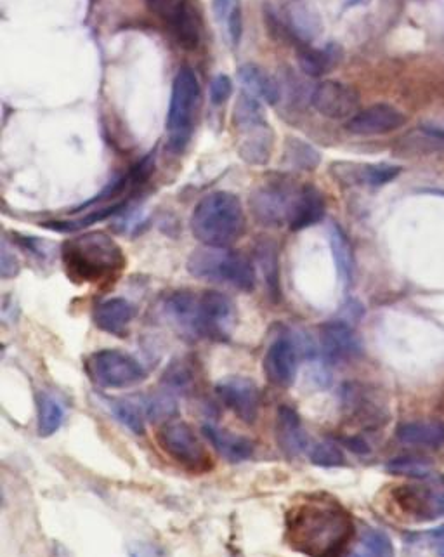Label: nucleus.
I'll return each mask as SVG.
<instances>
[{
  "label": "nucleus",
  "instance_id": "6",
  "mask_svg": "<svg viewBox=\"0 0 444 557\" xmlns=\"http://www.w3.org/2000/svg\"><path fill=\"white\" fill-rule=\"evenodd\" d=\"M200 103V82L190 66H184L172 84L169 113H167V148L183 153L193 136L196 110Z\"/></svg>",
  "mask_w": 444,
  "mask_h": 557
},
{
  "label": "nucleus",
  "instance_id": "7",
  "mask_svg": "<svg viewBox=\"0 0 444 557\" xmlns=\"http://www.w3.org/2000/svg\"><path fill=\"white\" fill-rule=\"evenodd\" d=\"M236 306L231 297L217 290L195 295L193 306V339L226 342L236 327Z\"/></svg>",
  "mask_w": 444,
  "mask_h": 557
},
{
  "label": "nucleus",
  "instance_id": "38",
  "mask_svg": "<svg viewBox=\"0 0 444 557\" xmlns=\"http://www.w3.org/2000/svg\"><path fill=\"white\" fill-rule=\"evenodd\" d=\"M165 384L170 387V389H188L191 384V372L186 368V365H181V363H176L165 372Z\"/></svg>",
  "mask_w": 444,
  "mask_h": 557
},
{
  "label": "nucleus",
  "instance_id": "22",
  "mask_svg": "<svg viewBox=\"0 0 444 557\" xmlns=\"http://www.w3.org/2000/svg\"><path fill=\"white\" fill-rule=\"evenodd\" d=\"M205 438L212 443L217 452L221 453L224 459L229 462H243L254 455L255 446L249 438L229 433L226 429H219L216 426H203Z\"/></svg>",
  "mask_w": 444,
  "mask_h": 557
},
{
  "label": "nucleus",
  "instance_id": "8",
  "mask_svg": "<svg viewBox=\"0 0 444 557\" xmlns=\"http://www.w3.org/2000/svg\"><path fill=\"white\" fill-rule=\"evenodd\" d=\"M85 370L94 384L106 389H125L146 379L143 365L118 349H101L91 354L85 361Z\"/></svg>",
  "mask_w": 444,
  "mask_h": 557
},
{
  "label": "nucleus",
  "instance_id": "37",
  "mask_svg": "<svg viewBox=\"0 0 444 557\" xmlns=\"http://www.w3.org/2000/svg\"><path fill=\"white\" fill-rule=\"evenodd\" d=\"M233 94V82L228 75H217L216 79L210 82V101L212 105H222L226 103Z\"/></svg>",
  "mask_w": 444,
  "mask_h": 557
},
{
  "label": "nucleus",
  "instance_id": "3",
  "mask_svg": "<svg viewBox=\"0 0 444 557\" xmlns=\"http://www.w3.org/2000/svg\"><path fill=\"white\" fill-rule=\"evenodd\" d=\"M66 273L82 283L110 280L125 268V256L118 243L105 233H87L63 245Z\"/></svg>",
  "mask_w": 444,
  "mask_h": 557
},
{
  "label": "nucleus",
  "instance_id": "14",
  "mask_svg": "<svg viewBox=\"0 0 444 557\" xmlns=\"http://www.w3.org/2000/svg\"><path fill=\"white\" fill-rule=\"evenodd\" d=\"M406 124L405 113L396 106L379 103L360 110L353 118L347 120V131L354 136H382L398 131Z\"/></svg>",
  "mask_w": 444,
  "mask_h": 557
},
{
  "label": "nucleus",
  "instance_id": "23",
  "mask_svg": "<svg viewBox=\"0 0 444 557\" xmlns=\"http://www.w3.org/2000/svg\"><path fill=\"white\" fill-rule=\"evenodd\" d=\"M285 27L290 37L299 40L301 46H307L320 35V16L304 2H292L287 9Z\"/></svg>",
  "mask_w": 444,
  "mask_h": 557
},
{
  "label": "nucleus",
  "instance_id": "12",
  "mask_svg": "<svg viewBox=\"0 0 444 557\" xmlns=\"http://www.w3.org/2000/svg\"><path fill=\"white\" fill-rule=\"evenodd\" d=\"M217 396L245 424H254L261 410V391L254 381L231 375L217 382Z\"/></svg>",
  "mask_w": 444,
  "mask_h": 557
},
{
  "label": "nucleus",
  "instance_id": "26",
  "mask_svg": "<svg viewBox=\"0 0 444 557\" xmlns=\"http://www.w3.org/2000/svg\"><path fill=\"white\" fill-rule=\"evenodd\" d=\"M170 27L176 35L177 42L186 49H195L200 42V25L196 13L188 2H177L170 9Z\"/></svg>",
  "mask_w": 444,
  "mask_h": 557
},
{
  "label": "nucleus",
  "instance_id": "44",
  "mask_svg": "<svg viewBox=\"0 0 444 557\" xmlns=\"http://www.w3.org/2000/svg\"><path fill=\"white\" fill-rule=\"evenodd\" d=\"M349 557H361V556H358V554H353V556H349Z\"/></svg>",
  "mask_w": 444,
  "mask_h": 557
},
{
  "label": "nucleus",
  "instance_id": "41",
  "mask_svg": "<svg viewBox=\"0 0 444 557\" xmlns=\"http://www.w3.org/2000/svg\"><path fill=\"white\" fill-rule=\"evenodd\" d=\"M370 0H346V9H351V7L365 6Z\"/></svg>",
  "mask_w": 444,
  "mask_h": 557
},
{
  "label": "nucleus",
  "instance_id": "31",
  "mask_svg": "<svg viewBox=\"0 0 444 557\" xmlns=\"http://www.w3.org/2000/svg\"><path fill=\"white\" fill-rule=\"evenodd\" d=\"M37 417H39L40 436H53L58 433L59 427L65 420V407L63 403L51 393H40L37 401Z\"/></svg>",
  "mask_w": 444,
  "mask_h": 557
},
{
  "label": "nucleus",
  "instance_id": "5",
  "mask_svg": "<svg viewBox=\"0 0 444 557\" xmlns=\"http://www.w3.org/2000/svg\"><path fill=\"white\" fill-rule=\"evenodd\" d=\"M188 273L198 280L226 283L233 289L252 292L257 283V271L249 257L235 250L205 247L191 252L186 263Z\"/></svg>",
  "mask_w": 444,
  "mask_h": 557
},
{
  "label": "nucleus",
  "instance_id": "9",
  "mask_svg": "<svg viewBox=\"0 0 444 557\" xmlns=\"http://www.w3.org/2000/svg\"><path fill=\"white\" fill-rule=\"evenodd\" d=\"M158 443L169 457L190 471L203 472L210 467L209 453L186 422H167L158 433Z\"/></svg>",
  "mask_w": 444,
  "mask_h": 557
},
{
  "label": "nucleus",
  "instance_id": "30",
  "mask_svg": "<svg viewBox=\"0 0 444 557\" xmlns=\"http://www.w3.org/2000/svg\"><path fill=\"white\" fill-rule=\"evenodd\" d=\"M255 259L261 268L264 282L268 287L269 295L273 299H280V257L275 243L261 242L255 249Z\"/></svg>",
  "mask_w": 444,
  "mask_h": 557
},
{
  "label": "nucleus",
  "instance_id": "24",
  "mask_svg": "<svg viewBox=\"0 0 444 557\" xmlns=\"http://www.w3.org/2000/svg\"><path fill=\"white\" fill-rule=\"evenodd\" d=\"M396 436L405 445L438 448L444 443V422L443 420L403 422L396 429Z\"/></svg>",
  "mask_w": 444,
  "mask_h": 557
},
{
  "label": "nucleus",
  "instance_id": "2",
  "mask_svg": "<svg viewBox=\"0 0 444 557\" xmlns=\"http://www.w3.org/2000/svg\"><path fill=\"white\" fill-rule=\"evenodd\" d=\"M191 233L205 247L229 249L247 228L242 200L229 191H214L203 197L190 217Z\"/></svg>",
  "mask_w": 444,
  "mask_h": 557
},
{
  "label": "nucleus",
  "instance_id": "10",
  "mask_svg": "<svg viewBox=\"0 0 444 557\" xmlns=\"http://www.w3.org/2000/svg\"><path fill=\"white\" fill-rule=\"evenodd\" d=\"M297 186H290L285 179H275L262 184L250 197V210L255 221L262 226H283L288 221V210L292 205Z\"/></svg>",
  "mask_w": 444,
  "mask_h": 557
},
{
  "label": "nucleus",
  "instance_id": "13",
  "mask_svg": "<svg viewBox=\"0 0 444 557\" xmlns=\"http://www.w3.org/2000/svg\"><path fill=\"white\" fill-rule=\"evenodd\" d=\"M299 353L301 348L295 342L294 337L281 335L271 346H269L266 358H264V372L271 384L278 387H292L297 372H299Z\"/></svg>",
  "mask_w": 444,
  "mask_h": 557
},
{
  "label": "nucleus",
  "instance_id": "11",
  "mask_svg": "<svg viewBox=\"0 0 444 557\" xmlns=\"http://www.w3.org/2000/svg\"><path fill=\"white\" fill-rule=\"evenodd\" d=\"M360 101V92L339 80H323L311 94L314 110L332 120L353 118L360 112Z\"/></svg>",
  "mask_w": 444,
  "mask_h": 557
},
{
  "label": "nucleus",
  "instance_id": "15",
  "mask_svg": "<svg viewBox=\"0 0 444 557\" xmlns=\"http://www.w3.org/2000/svg\"><path fill=\"white\" fill-rule=\"evenodd\" d=\"M394 500L401 511L420 521L444 516V488L398 486L394 490Z\"/></svg>",
  "mask_w": 444,
  "mask_h": 557
},
{
  "label": "nucleus",
  "instance_id": "28",
  "mask_svg": "<svg viewBox=\"0 0 444 557\" xmlns=\"http://www.w3.org/2000/svg\"><path fill=\"white\" fill-rule=\"evenodd\" d=\"M321 164V153L299 138H288L283 148V165L292 171H314Z\"/></svg>",
  "mask_w": 444,
  "mask_h": 557
},
{
  "label": "nucleus",
  "instance_id": "36",
  "mask_svg": "<svg viewBox=\"0 0 444 557\" xmlns=\"http://www.w3.org/2000/svg\"><path fill=\"white\" fill-rule=\"evenodd\" d=\"M146 415L151 420H165L174 417L177 413L176 401L169 394H160L146 401Z\"/></svg>",
  "mask_w": 444,
  "mask_h": 557
},
{
  "label": "nucleus",
  "instance_id": "16",
  "mask_svg": "<svg viewBox=\"0 0 444 557\" xmlns=\"http://www.w3.org/2000/svg\"><path fill=\"white\" fill-rule=\"evenodd\" d=\"M327 214L325 197L313 184L297 186L292 198V205L288 210V228L292 231H302L323 221Z\"/></svg>",
  "mask_w": 444,
  "mask_h": 557
},
{
  "label": "nucleus",
  "instance_id": "1",
  "mask_svg": "<svg viewBox=\"0 0 444 557\" xmlns=\"http://www.w3.org/2000/svg\"><path fill=\"white\" fill-rule=\"evenodd\" d=\"M354 535L353 519L335 500L311 495L287 516V537L307 557H344Z\"/></svg>",
  "mask_w": 444,
  "mask_h": 557
},
{
  "label": "nucleus",
  "instance_id": "29",
  "mask_svg": "<svg viewBox=\"0 0 444 557\" xmlns=\"http://www.w3.org/2000/svg\"><path fill=\"white\" fill-rule=\"evenodd\" d=\"M340 59V49L337 46H328L327 49H314V47L301 46L299 49V65L302 72L309 77H321L328 73L330 68L337 65Z\"/></svg>",
  "mask_w": 444,
  "mask_h": 557
},
{
  "label": "nucleus",
  "instance_id": "21",
  "mask_svg": "<svg viewBox=\"0 0 444 557\" xmlns=\"http://www.w3.org/2000/svg\"><path fill=\"white\" fill-rule=\"evenodd\" d=\"M238 79L242 82L243 91L259 99L266 105L280 103L281 87L278 80L269 75L261 66L243 65L238 72Z\"/></svg>",
  "mask_w": 444,
  "mask_h": 557
},
{
  "label": "nucleus",
  "instance_id": "18",
  "mask_svg": "<svg viewBox=\"0 0 444 557\" xmlns=\"http://www.w3.org/2000/svg\"><path fill=\"white\" fill-rule=\"evenodd\" d=\"M320 341L323 354L330 363L351 360L361 351L358 334L344 320L325 323L320 330Z\"/></svg>",
  "mask_w": 444,
  "mask_h": 557
},
{
  "label": "nucleus",
  "instance_id": "33",
  "mask_svg": "<svg viewBox=\"0 0 444 557\" xmlns=\"http://www.w3.org/2000/svg\"><path fill=\"white\" fill-rule=\"evenodd\" d=\"M110 408L113 415L117 417L127 429H131L134 434H144V417L132 401L113 400L110 401Z\"/></svg>",
  "mask_w": 444,
  "mask_h": 557
},
{
  "label": "nucleus",
  "instance_id": "39",
  "mask_svg": "<svg viewBox=\"0 0 444 557\" xmlns=\"http://www.w3.org/2000/svg\"><path fill=\"white\" fill-rule=\"evenodd\" d=\"M20 273V263L11 250L7 249V243H2V257H0V275L2 278H11Z\"/></svg>",
  "mask_w": 444,
  "mask_h": 557
},
{
  "label": "nucleus",
  "instance_id": "27",
  "mask_svg": "<svg viewBox=\"0 0 444 557\" xmlns=\"http://www.w3.org/2000/svg\"><path fill=\"white\" fill-rule=\"evenodd\" d=\"M217 23L224 28L231 46H240L243 35V13L240 0H212Z\"/></svg>",
  "mask_w": 444,
  "mask_h": 557
},
{
  "label": "nucleus",
  "instance_id": "32",
  "mask_svg": "<svg viewBox=\"0 0 444 557\" xmlns=\"http://www.w3.org/2000/svg\"><path fill=\"white\" fill-rule=\"evenodd\" d=\"M394 476H408L415 479H429L434 474V467L427 459L418 457H399L392 459L386 466Z\"/></svg>",
  "mask_w": 444,
  "mask_h": 557
},
{
  "label": "nucleus",
  "instance_id": "34",
  "mask_svg": "<svg viewBox=\"0 0 444 557\" xmlns=\"http://www.w3.org/2000/svg\"><path fill=\"white\" fill-rule=\"evenodd\" d=\"M361 544L370 557H394V545L384 531L366 528L361 535Z\"/></svg>",
  "mask_w": 444,
  "mask_h": 557
},
{
  "label": "nucleus",
  "instance_id": "4",
  "mask_svg": "<svg viewBox=\"0 0 444 557\" xmlns=\"http://www.w3.org/2000/svg\"><path fill=\"white\" fill-rule=\"evenodd\" d=\"M236 150L249 165H266L275 150V132L264 115L261 101L243 91L236 99L233 113Z\"/></svg>",
  "mask_w": 444,
  "mask_h": 557
},
{
  "label": "nucleus",
  "instance_id": "42",
  "mask_svg": "<svg viewBox=\"0 0 444 557\" xmlns=\"http://www.w3.org/2000/svg\"><path fill=\"white\" fill-rule=\"evenodd\" d=\"M148 2H150L151 6H155L157 9H162V7H167L170 0H148Z\"/></svg>",
  "mask_w": 444,
  "mask_h": 557
},
{
  "label": "nucleus",
  "instance_id": "40",
  "mask_svg": "<svg viewBox=\"0 0 444 557\" xmlns=\"http://www.w3.org/2000/svg\"><path fill=\"white\" fill-rule=\"evenodd\" d=\"M427 535H429V537L431 538H434V540L444 542V525L438 526V528H434V530L429 531Z\"/></svg>",
  "mask_w": 444,
  "mask_h": 557
},
{
  "label": "nucleus",
  "instance_id": "43",
  "mask_svg": "<svg viewBox=\"0 0 444 557\" xmlns=\"http://www.w3.org/2000/svg\"><path fill=\"white\" fill-rule=\"evenodd\" d=\"M439 552H441V556L444 557V545H443V547H441V549H439Z\"/></svg>",
  "mask_w": 444,
  "mask_h": 557
},
{
  "label": "nucleus",
  "instance_id": "35",
  "mask_svg": "<svg viewBox=\"0 0 444 557\" xmlns=\"http://www.w3.org/2000/svg\"><path fill=\"white\" fill-rule=\"evenodd\" d=\"M309 459H311L314 466L320 467H339L346 464L342 450L335 443H330V441L314 445L311 448V452H309Z\"/></svg>",
  "mask_w": 444,
  "mask_h": 557
},
{
  "label": "nucleus",
  "instance_id": "25",
  "mask_svg": "<svg viewBox=\"0 0 444 557\" xmlns=\"http://www.w3.org/2000/svg\"><path fill=\"white\" fill-rule=\"evenodd\" d=\"M328 242L332 249L335 268L339 273L340 282L344 287H351L354 278V252L351 242L347 238L346 231L339 224L332 223L328 226Z\"/></svg>",
  "mask_w": 444,
  "mask_h": 557
},
{
  "label": "nucleus",
  "instance_id": "17",
  "mask_svg": "<svg viewBox=\"0 0 444 557\" xmlns=\"http://www.w3.org/2000/svg\"><path fill=\"white\" fill-rule=\"evenodd\" d=\"M332 174L340 183L358 186H384L401 174L399 165L391 164H354V162H335L330 165Z\"/></svg>",
  "mask_w": 444,
  "mask_h": 557
},
{
  "label": "nucleus",
  "instance_id": "20",
  "mask_svg": "<svg viewBox=\"0 0 444 557\" xmlns=\"http://www.w3.org/2000/svg\"><path fill=\"white\" fill-rule=\"evenodd\" d=\"M136 316V306L122 297L99 302L94 309V323L99 330L122 337Z\"/></svg>",
  "mask_w": 444,
  "mask_h": 557
},
{
  "label": "nucleus",
  "instance_id": "19",
  "mask_svg": "<svg viewBox=\"0 0 444 557\" xmlns=\"http://www.w3.org/2000/svg\"><path fill=\"white\" fill-rule=\"evenodd\" d=\"M276 440L287 457H299L309 445L301 417L294 408L280 407L276 415Z\"/></svg>",
  "mask_w": 444,
  "mask_h": 557
}]
</instances>
